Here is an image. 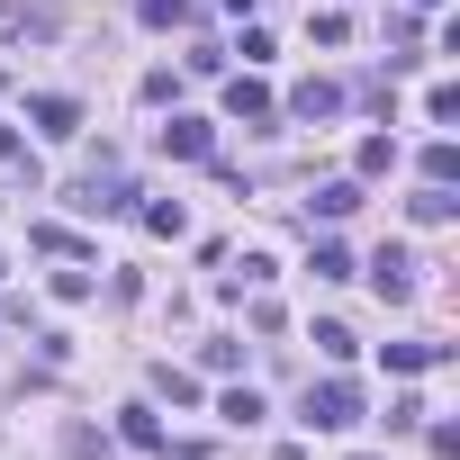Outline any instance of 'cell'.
Instances as JSON below:
<instances>
[{
    "label": "cell",
    "instance_id": "1",
    "mask_svg": "<svg viewBox=\"0 0 460 460\" xmlns=\"http://www.w3.org/2000/svg\"><path fill=\"white\" fill-rule=\"evenodd\" d=\"M298 424H307V433H352V424H361V388H352V379H325V388H307Z\"/></svg>",
    "mask_w": 460,
    "mask_h": 460
},
{
    "label": "cell",
    "instance_id": "2",
    "mask_svg": "<svg viewBox=\"0 0 460 460\" xmlns=\"http://www.w3.org/2000/svg\"><path fill=\"white\" fill-rule=\"evenodd\" d=\"M28 118H37V136H82V100H64V91H37Z\"/></svg>",
    "mask_w": 460,
    "mask_h": 460
},
{
    "label": "cell",
    "instance_id": "3",
    "mask_svg": "<svg viewBox=\"0 0 460 460\" xmlns=\"http://www.w3.org/2000/svg\"><path fill=\"white\" fill-rule=\"evenodd\" d=\"M28 37H55V10H28V0H0V46H28Z\"/></svg>",
    "mask_w": 460,
    "mask_h": 460
},
{
    "label": "cell",
    "instance_id": "4",
    "mask_svg": "<svg viewBox=\"0 0 460 460\" xmlns=\"http://www.w3.org/2000/svg\"><path fill=\"white\" fill-rule=\"evenodd\" d=\"M226 118H244V127H262V118H280V109H271V91H262L253 73H235V82H226Z\"/></svg>",
    "mask_w": 460,
    "mask_h": 460
},
{
    "label": "cell",
    "instance_id": "5",
    "mask_svg": "<svg viewBox=\"0 0 460 460\" xmlns=\"http://www.w3.org/2000/svg\"><path fill=\"white\" fill-rule=\"evenodd\" d=\"M163 154H181V163H208V154H217L208 118H172V127H163Z\"/></svg>",
    "mask_w": 460,
    "mask_h": 460
},
{
    "label": "cell",
    "instance_id": "6",
    "mask_svg": "<svg viewBox=\"0 0 460 460\" xmlns=\"http://www.w3.org/2000/svg\"><path fill=\"white\" fill-rule=\"evenodd\" d=\"M334 109H343V91H334V82H298V91H289V118H307V127H316V118H334Z\"/></svg>",
    "mask_w": 460,
    "mask_h": 460
},
{
    "label": "cell",
    "instance_id": "7",
    "mask_svg": "<svg viewBox=\"0 0 460 460\" xmlns=\"http://www.w3.org/2000/svg\"><path fill=\"white\" fill-rule=\"evenodd\" d=\"M370 280H379V298H406V289H415V262H406V253L388 244V253L370 262Z\"/></svg>",
    "mask_w": 460,
    "mask_h": 460
},
{
    "label": "cell",
    "instance_id": "8",
    "mask_svg": "<svg viewBox=\"0 0 460 460\" xmlns=\"http://www.w3.org/2000/svg\"><path fill=\"white\" fill-rule=\"evenodd\" d=\"M352 208H361V190H352V181H325V190L307 199V217H325V226H334V217H352Z\"/></svg>",
    "mask_w": 460,
    "mask_h": 460
},
{
    "label": "cell",
    "instance_id": "9",
    "mask_svg": "<svg viewBox=\"0 0 460 460\" xmlns=\"http://www.w3.org/2000/svg\"><path fill=\"white\" fill-rule=\"evenodd\" d=\"M406 208H415V226H451V208H460V199H451V190H433V181H424V190H415V199H406Z\"/></svg>",
    "mask_w": 460,
    "mask_h": 460
},
{
    "label": "cell",
    "instance_id": "10",
    "mask_svg": "<svg viewBox=\"0 0 460 460\" xmlns=\"http://www.w3.org/2000/svg\"><path fill=\"white\" fill-rule=\"evenodd\" d=\"M118 433H127L136 451H163V424H154V406H127V415H118Z\"/></svg>",
    "mask_w": 460,
    "mask_h": 460
},
{
    "label": "cell",
    "instance_id": "11",
    "mask_svg": "<svg viewBox=\"0 0 460 460\" xmlns=\"http://www.w3.org/2000/svg\"><path fill=\"white\" fill-rule=\"evenodd\" d=\"M451 172H460V145H442V136H433V145H424V181H433V190H451Z\"/></svg>",
    "mask_w": 460,
    "mask_h": 460
},
{
    "label": "cell",
    "instance_id": "12",
    "mask_svg": "<svg viewBox=\"0 0 460 460\" xmlns=\"http://www.w3.org/2000/svg\"><path fill=\"white\" fill-rule=\"evenodd\" d=\"M145 28H190V0H136Z\"/></svg>",
    "mask_w": 460,
    "mask_h": 460
},
{
    "label": "cell",
    "instance_id": "13",
    "mask_svg": "<svg viewBox=\"0 0 460 460\" xmlns=\"http://www.w3.org/2000/svg\"><path fill=\"white\" fill-rule=\"evenodd\" d=\"M217 415H226V424H262V397H253V388H226Z\"/></svg>",
    "mask_w": 460,
    "mask_h": 460
},
{
    "label": "cell",
    "instance_id": "14",
    "mask_svg": "<svg viewBox=\"0 0 460 460\" xmlns=\"http://www.w3.org/2000/svg\"><path fill=\"white\" fill-rule=\"evenodd\" d=\"M424 118L451 127V118H460V82H433V91H424Z\"/></svg>",
    "mask_w": 460,
    "mask_h": 460
},
{
    "label": "cell",
    "instance_id": "15",
    "mask_svg": "<svg viewBox=\"0 0 460 460\" xmlns=\"http://www.w3.org/2000/svg\"><path fill=\"white\" fill-rule=\"evenodd\" d=\"M307 271H316V280H352V253H343V244H316Z\"/></svg>",
    "mask_w": 460,
    "mask_h": 460
},
{
    "label": "cell",
    "instance_id": "16",
    "mask_svg": "<svg viewBox=\"0 0 460 460\" xmlns=\"http://www.w3.org/2000/svg\"><path fill=\"white\" fill-rule=\"evenodd\" d=\"M145 226H154V235H190V217H181V199H154V208H145Z\"/></svg>",
    "mask_w": 460,
    "mask_h": 460
},
{
    "label": "cell",
    "instance_id": "17",
    "mask_svg": "<svg viewBox=\"0 0 460 460\" xmlns=\"http://www.w3.org/2000/svg\"><path fill=\"white\" fill-rule=\"evenodd\" d=\"M154 388H163V397H172V406H199V379H181V370H172V361H163V370H154Z\"/></svg>",
    "mask_w": 460,
    "mask_h": 460
},
{
    "label": "cell",
    "instance_id": "18",
    "mask_svg": "<svg viewBox=\"0 0 460 460\" xmlns=\"http://www.w3.org/2000/svg\"><path fill=\"white\" fill-rule=\"evenodd\" d=\"M388 163H397V145H388V136H361V172H370V181H379V172H388Z\"/></svg>",
    "mask_w": 460,
    "mask_h": 460
},
{
    "label": "cell",
    "instance_id": "19",
    "mask_svg": "<svg viewBox=\"0 0 460 460\" xmlns=\"http://www.w3.org/2000/svg\"><path fill=\"white\" fill-rule=\"evenodd\" d=\"M0 163H28V145H19V136H10V127H0Z\"/></svg>",
    "mask_w": 460,
    "mask_h": 460
},
{
    "label": "cell",
    "instance_id": "20",
    "mask_svg": "<svg viewBox=\"0 0 460 460\" xmlns=\"http://www.w3.org/2000/svg\"><path fill=\"white\" fill-rule=\"evenodd\" d=\"M226 10H235V19H244V10H253V0H226Z\"/></svg>",
    "mask_w": 460,
    "mask_h": 460
},
{
    "label": "cell",
    "instance_id": "21",
    "mask_svg": "<svg viewBox=\"0 0 460 460\" xmlns=\"http://www.w3.org/2000/svg\"><path fill=\"white\" fill-rule=\"evenodd\" d=\"M415 10H442V0H415Z\"/></svg>",
    "mask_w": 460,
    "mask_h": 460
},
{
    "label": "cell",
    "instance_id": "22",
    "mask_svg": "<svg viewBox=\"0 0 460 460\" xmlns=\"http://www.w3.org/2000/svg\"><path fill=\"white\" fill-rule=\"evenodd\" d=\"M0 271H10V262H0Z\"/></svg>",
    "mask_w": 460,
    "mask_h": 460
}]
</instances>
